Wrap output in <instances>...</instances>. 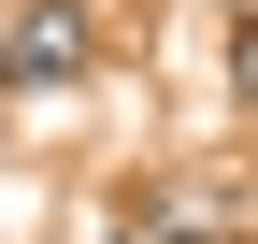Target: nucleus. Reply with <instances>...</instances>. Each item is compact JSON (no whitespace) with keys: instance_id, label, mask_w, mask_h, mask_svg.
Returning <instances> with one entry per match:
<instances>
[{"instance_id":"1","label":"nucleus","mask_w":258,"mask_h":244,"mask_svg":"<svg viewBox=\"0 0 258 244\" xmlns=\"http://www.w3.org/2000/svg\"><path fill=\"white\" fill-rule=\"evenodd\" d=\"M86 57H101V15H86V0H15V15H0V86H15V101H57Z\"/></svg>"},{"instance_id":"2","label":"nucleus","mask_w":258,"mask_h":244,"mask_svg":"<svg viewBox=\"0 0 258 244\" xmlns=\"http://www.w3.org/2000/svg\"><path fill=\"white\" fill-rule=\"evenodd\" d=\"M230 86L258 101V15H230Z\"/></svg>"},{"instance_id":"3","label":"nucleus","mask_w":258,"mask_h":244,"mask_svg":"<svg viewBox=\"0 0 258 244\" xmlns=\"http://www.w3.org/2000/svg\"><path fill=\"white\" fill-rule=\"evenodd\" d=\"M115 244H144V230H115Z\"/></svg>"}]
</instances>
